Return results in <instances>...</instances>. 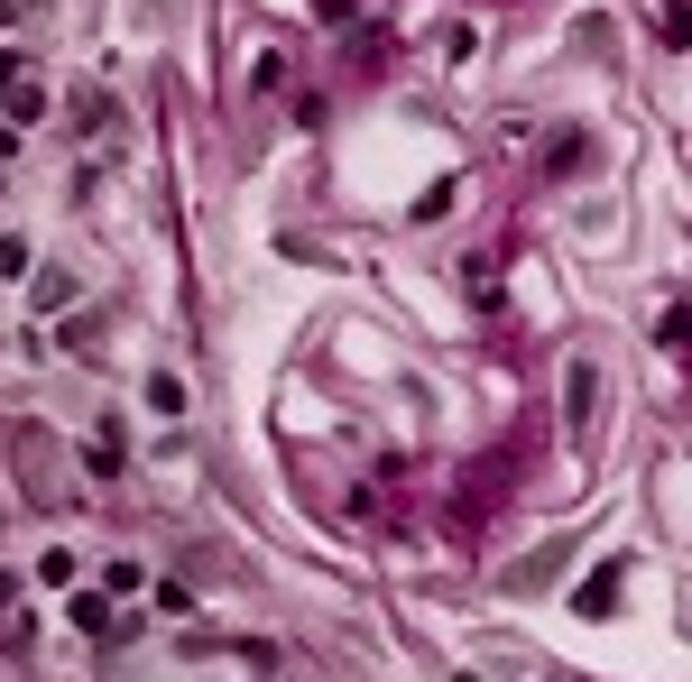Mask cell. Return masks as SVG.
<instances>
[{
    "instance_id": "277c9868",
    "label": "cell",
    "mask_w": 692,
    "mask_h": 682,
    "mask_svg": "<svg viewBox=\"0 0 692 682\" xmlns=\"http://www.w3.org/2000/svg\"><path fill=\"white\" fill-rule=\"evenodd\" d=\"M74 627H84V637H111V609H102V590L74 599Z\"/></svg>"
},
{
    "instance_id": "5b68a950",
    "label": "cell",
    "mask_w": 692,
    "mask_h": 682,
    "mask_svg": "<svg viewBox=\"0 0 692 682\" xmlns=\"http://www.w3.org/2000/svg\"><path fill=\"white\" fill-rule=\"evenodd\" d=\"M10 10H19V0H0V19H10Z\"/></svg>"
},
{
    "instance_id": "7a4b0ae2",
    "label": "cell",
    "mask_w": 692,
    "mask_h": 682,
    "mask_svg": "<svg viewBox=\"0 0 692 682\" xmlns=\"http://www.w3.org/2000/svg\"><path fill=\"white\" fill-rule=\"evenodd\" d=\"M609 599H619V563H609V572H592V582H582V618H600Z\"/></svg>"
},
{
    "instance_id": "6da1fadb",
    "label": "cell",
    "mask_w": 692,
    "mask_h": 682,
    "mask_svg": "<svg viewBox=\"0 0 692 682\" xmlns=\"http://www.w3.org/2000/svg\"><path fill=\"white\" fill-rule=\"evenodd\" d=\"M563 415H573V434H592V415H600V360L592 351L563 370Z\"/></svg>"
},
{
    "instance_id": "3957f363",
    "label": "cell",
    "mask_w": 692,
    "mask_h": 682,
    "mask_svg": "<svg viewBox=\"0 0 692 682\" xmlns=\"http://www.w3.org/2000/svg\"><path fill=\"white\" fill-rule=\"evenodd\" d=\"M148 406H158V415H185V379L158 370V379H148Z\"/></svg>"
}]
</instances>
